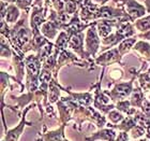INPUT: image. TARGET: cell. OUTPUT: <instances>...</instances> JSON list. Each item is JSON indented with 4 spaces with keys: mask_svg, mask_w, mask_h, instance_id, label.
I'll list each match as a JSON object with an SVG mask.
<instances>
[{
    "mask_svg": "<svg viewBox=\"0 0 150 141\" xmlns=\"http://www.w3.org/2000/svg\"><path fill=\"white\" fill-rule=\"evenodd\" d=\"M146 99V95L145 93L143 92V89L141 88L139 85H136L132 92L131 96L129 97V100L131 102L132 107L133 108H136V109H141L142 108V104L144 102V100Z\"/></svg>",
    "mask_w": 150,
    "mask_h": 141,
    "instance_id": "19",
    "label": "cell"
},
{
    "mask_svg": "<svg viewBox=\"0 0 150 141\" xmlns=\"http://www.w3.org/2000/svg\"><path fill=\"white\" fill-rule=\"evenodd\" d=\"M35 141H42V140H41L40 138H38V139H37V140H35Z\"/></svg>",
    "mask_w": 150,
    "mask_h": 141,
    "instance_id": "45",
    "label": "cell"
},
{
    "mask_svg": "<svg viewBox=\"0 0 150 141\" xmlns=\"http://www.w3.org/2000/svg\"><path fill=\"white\" fill-rule=\"evenodd\" d=\"M13 51L11 44H10L9 40L4 38L3 36H1V43H0V55H1V58H10V57L13 56Z\"/></svg>",
    "mask_w": 150,
    "mask_h": 141,
    "instance_id": "26",
    "label": "cell"
},
{
    "mask_svg": "<svg viewBox=\"0 0 150 141\" xmlns=\"http://www.w3.org/2000/svg\"><path fill=\"white\" fill-rule=\"evenodd\" d=\"M26 56H22L17 54L16 52L13 53L12 56V67L15 72V75L13 77V80L15 82H17L22 89H24L25 85L23 84V80H24V75H25V71H26V62H25Z\"/></svg>",
    "mask_w": 150,
    "mask_h": 141,
    "instance_id": "12",
    "label": "cell"
},
{
    "mask_svg": "<svg viewBox=\"0 0 150 141\" xmlns=\"http://www.w3.org/2000/svg\"><path fill=\"white\" fill-rule=\"evenodd\" d=\"M60 88L61 91H64L66 93L69 94V96L73 98V100H75L79 106L81 107H86V108H89L93 104V97H92V94L91 92H85V93H75V92L71 91V87H63L60 85Z\"/></svg>",
    "mask_w": 150,
    "mask_h": 141,
    "instance_id": "13",
    "label": "cell"
},
{
    "mask_svg": "<svg viewBox=\"0 0 150 141\" xmlns=\"http://www.w3.org/2000/svg\"><path fill=\"white\" fill-rule=\"evenodd\" d=\"M84 32H81V34H77V35L73 36L69 41V44H68V50L72 51L73 53H75L77 56H79V58H81L83 60L89 63L92 67H94V59L91 58L85 51V47H84Z\"/></svg>",
    "mask_w": 150,
    "mask_h": 141,
    "instance_id": "7",
    "label": "cell"
},
{
    "mask_svg": "<svg viewBox=\"0 0 150 141\" xmlns=\"http://www.w3.org/2000/svg\"><path fill=\"white\" fill-rule=\"evenodd\" d=\"M81 9V4L75 1V0H68L66 4V12L68 14H70L71 16H73L76 12H78Z\"/></svg>",
    "mask_w": 150,
    "mask_h": 141,
    "instance_id": "32",
    "label": "cell"
},
{
    "mask_svg": "<svg viewBox=\"0 0 150 141\" xmlns=\"http://www.w3.org/2000/svg\"><path fill=\"white\" fill-rule=\"evenodd\" d=\"M116 109L118 110V111H120L121 113H123V114H127L128 116H133L136 113V111L138 110L136 108L132 107L131 102H130L129 99L116 102Z\"/></svg>",
    "mask_w": 150,
    "mask_h": 141,
    "instance_id": "23",
    "label": "cell"
},
{
    "mask_svg": "<svg viewBox=\"0 0 150 141\" xmlns=\"http://www.w3.org/2000/svg\"><path fill=\"white\" fill-rule=\"evenodd\" d=\"M101 45V38L98 34L97 30V21L92 22L91 26L86 30V36H85V51L86 53L96 59L97 54L100 50Z\"/></svg>",
    "mask_w": 150,
    "mask_h": 141,
    "instance_id": "5",
    "label": "cell"
},
{
    "mask_svg": "<svg viewBox=\"0 0 150 141\" xmlns=\"http://www.w3.org/2000/svg\"><path fill=\"white\" fill-rule=\"evenodd\" d=\"M50 12V8L46 6H33L31 9L29 25L32 31L40 30L41 26L47 21V16Z\"/></svg>",
    "mask_w": 150,
    "mask_h": 141,
    "instance_id": "10",
    "label": "cell"
},
{
    "mask_svg": "<svg viewBox=\"0 0 150 141\" xmlns=\"http://www.w3.org/2000/svg\"><path fill=\"white\" fill-rule=\"evenodd\" d=\"M13 77L10 75L8 72L6 71H1V100H4V93L8 88H11L12 89V86L10 85V79H12Z\"/></svg>",
    "mask_w": 150,
    "mask_h": 141,
    "instance_id": "31",
    "label": "cell"
},
{
    "mask_svg": "<svg viewBox=\"0 0 150 141\" xmlns=\"http://www.w3.org/2000/svg\"><path fill=\"white\" fill-rule=\"evenodd\" d=\"M110 77L112 81L117 83V81H120L122 77H123V71L121 69H119V68H114V69L110 70Z\"/></svg>",
    "mask_w": 150,
    "mask_h": 141,
    "instance_id": "35",
    "label": "cell"
},
{
    "mask_svg": "<svg viewBox=\"0 0 150 141\" xmlns=\"http://www.w3.org/2000/svg\"><path fill=\"white\" fill-rule=\"evenodd\" d=\"M133 119H134L136 125L141 126L143 128L147 129L150 126V119L148 116L145 115L142 110H137L136 111V113L133 115Z\"/></svg>",
    "mask_w": 150,
    "mask_h": 141,
    "instance_id": "29",
    "label": "cell"
},
{
    "mask_svg": "<svg viewBox=\"0 0 150 141\" xmlns=\"http://www.w3.org/2000/svg\"><path fill=\"white\" fill-rule=\"evenodd\" d=\"M106 117H107V121H108L110 123H112V124H114V125H117V124H119V123L122 122V121L125 120V116L123 113H121L117 109H114L107 114Z\"/></svg>",
    "mask_w": 150,
    "mask_h": 141,
    "instance_id": "30",
    "label": "cell"
},
{
    "mask_svg": "<svg viewBox=\"0 0 150 141\" xmlns=\"http://www.w3.org/2000/svg\"><path fill=\"white\" fill-rule=\"evenodd\" d=\"M137 38H141L143 40H148L150 41V30L147 32H144V34H139V35H136Z\"/></svg>",
    "mask_w": 150,
    "mask_h": 141,
    "instance_id": "40",
    "label": "cell"
},
{
    "mask_svg": "<svg viewBox=\"0 0 150 141\" xmlns=\"http://www.w3.org/2000/svg\"><path fill=\"white\" fill-rule=\"evenodd\" d=\"M134 141H150V139H148V138H141V139H138V140H134Z\"/></svg>",
    "mask_w": 150,
    "mask_h": 141,
    "instance_id": "43",
    "label": "cell"
},
{
    "mask_svg": "<svg viewBox=\"0 0 150 141\" xmlns=\"http://www.w3.org/2000/svg\"><path fill=\"white\" fill-rule=\"evenodd\" d=\"M10 35H11V27L6 21H1V36L9 40Z\"/></svg>",
    "mask_w": 150,
    "mask_h": 141,
    "instance_id": "36",
    "label": "cell"
},
{
    "mask_svg": "<svg viewBox=\"0 0 150 141\" xmlns=\"http://www.w3.org/2000/svg\"><path fill=\"white\" fill-rule=\"evenodd\" d=\"M117 132L116 129L108 128V127H105V128H101L99 129L98 132H93L91 136L89 137H86L85 140L86 141H98V140H102V141H115L117 138Z\"/></svg>",
    "mask_w": 150,
    "mask_h": 141,
    "instance_id": "16",
    "label": "cell"
},
{
    "mask_svg": "<svg viewBox=\"0 0 150 141\" xmlns=\"http://www.w3.org/2000/svg\"><path fill=\"white\" fill-rule=\"evenodd\" d=\"M104 71H105V67H103L102 77H101L100 81H98L92 86V89H93V104L92 106L98 111H100L102 114L107 115L112 110L116 109V104L112 102V99L107 96V94L105 92L101 89V81H102V78H103Z\"/></svg>",
    "mask_w": 150,
    "mask_h": 141,
    "instance_id": "2",
    "label": "cell"
},
{
    "mask_svg": "<svg viewBox=\"0 0 150 141\" xmlns=\"http://www.w3.org/2000/svg\"><path fill=\"white\" fill-rule=\"evenodd\" d=\"M130 134V137L132 139H134V140H138V139L141 138H144V136H146L147 132H146V129L141 127V126L136 125L134 128L132 129L131 132H129Z\"/></svg>",
    "mask_w": 150,
    "mask_h": 141,
    "instance_id": "33",
    "label": "cell"
},
{
    "mask_svg": "<svg viewBox=\"0 0 150 141\" xmlns=\"http://www.w3.org/2000/svg\"><path fill=\"white\" fill-rule=\"evenodd\" d=\"M138 85L141 86L145 94H147L150 92V67L147 71H142L137 75Z\"/></svg>",
    "mask_w": 150,
    "mask_h": 141,
    "instance_id": "24",
    "label": "cell"
},
{
    "mask_svg": "<svg viewBox=\"0 0 150 141\" xmlns=\"http://www.w3.org/2000/svg\"><path fill=\"white\" fill-rule=\"evenodd\" d=\"M136 36H134V37H131V38H127V39H125L123 41H121L120 43L118 44V51L119 53H120V55H121L122 57L125 56V55H127L128 53H130L132 50H133V47L135 45V43L137 42V39H136Z\"/></svg>",
    "mask_w": 150,
    "mask_h": 141,
    "instance_id": "22",
    "label": "cell"
},
{
    "mask_svg": "<svg viewBox=\"0 0 150 141\" xmlns=\"http://www.w3.org/2000/svg\"><path fill=\"white\" fill-rule=\"evenodd\" d=\"M54 51H55V43H53V42L50 41V42H48L46 45H44V47L38 52L37 55H38V57H39L40 62L42 63V65H43L44 62L54 53Z\"/></svg>",
    "mask_w": 150,
    "mask_h": 141,
    "instance_id": "25",
    "label": "cell"
},
{
    "mask_svg": "<svg viewBox=\"0 0 150 141\" xmlns=\"http://www.w3.org/2000/svg\"><path fill=\"white\" fill-rule=\"evenodd\" d=\"M133 24H134L135 29L138 30V31H141L142 34L149 31L150 30V15L148 14V15L144 16V17L137 19V21H135Z\"/></svg>",
    "mask_w": 150,
    "mask_h": 141,
    "instance_id": "28",
    "label": "cell"
},
{
    "mask_svg": "<svg viewBox=\"0 0 150 141\" xmlns=\"http://www.w3.org/2000/svg\"><path fill=\"white\" fill-rule=\"evenodd\" d=\"M118 2L125 10V12L132 19L133 23L147 14V9L145 4L139 3L137 0H118Z\"/></svg>",
    "mask_w": 150,
    "mask_h": 141,
    "instance_id": "9",
    "label": "cell"
},
{
    "mask_svg": "<svg viewBox=\"0 0 150 141\" xmlns=\"http://www.w3.org/2000/svg\"><path fill=\"white\" fill-rule=\"evenodd\" d=\"M141 110L143 111V113H144L145 115L148 116L150 119V100L149 99H145L144 102H143V104H142V108Z\"/></svg>",
    "mask_w": 150,
    "mask_h": 141,
    "instance_id": "37",
    "label": "cell"
},
{
    "mask_svg": "<svg viewBox=\"0 0 150 141\" xmlns=\"http://www.w3.org/2000/svg\"><path fill=\"white\" fill-rule=\"evenodd\" d=\"M70 38L68 37L67 32L64 30L60 31V34L58 35L57 39L55 40V49L58 51H63V50H68V44H69Z\"/></svg>",
    "mask_w": 150,
    "mask_h": 141,
    "instance_id": "27",
    "label": "cell"
},
{
    "mask_svg": "<svg viewBox=\"0 0 150 141\" xmlns=\"http://www.w3.org/2000/svg\"><path fill=\"white\" fill-rule=\"evenodd\" d=\"M1 1L9 3V4H13V3H16V1H17V0H1Z\"/></svg>",
    "mask_w": 150,
    "mask_h": 141,
    "instance_id": "42",
    "label": "cell"
},
{
    "mask_svg": "<svg viewBox=\"0 0 150 141\" xmlns=\"http://www.w3.org/2000/svg\"><path fill=\"white\" fill-rule=\"evenodd\" d=\"M26 62V74L32 77H39L42 70V63L40 62L37 54L30 53L25 58Z\"/></svg>",
    "mask_w": 150,
    "mask_h": 141,
    "instance_id": "15",
    "label": "cell"
},
{
    "mask_svg": "<svg viewBox=\"0 0 150 141\" xmlns=\"http://www.w3.org/2000/svg\"><path fill=\"white\" fill-rule=\"evenodd\" d=\"M98 6H105L108 1H114V3H118V0H92Z\"/></svg>",
    "mask_w": 150,
    "mask_h": 141,
    "instance_id": "39",
    "label": "cell"
},
{
    "mask_svg": "<svg viewBox=\"0 0 150 141\" xmlns=\"http://www.w3.org/2000/svg\"><path fill=\"white\" fill-rule=\"evenodd\" d=\"M40 30H41V32H42V35L45 38H47L50 41L54 40V39L56 40L58 35L60 34V31H62L61 27H60L57 23L48 21V19L44 23L43 25L41 26Z\"/></svg>",
    "mask_w": 150,
    "mask_h": 141,
    "instance_id": "17",
    "label": "cell"
},
{
    "mask_svg": "<svg viewBox=\"0 0 150 141\" xmlns=\"http://www.w3.org/2000/svg\"><path fill=\"white\" fill-rule=\"evenodd\" d=\"M15 4L24 12L29 13L32 8V4H33V0H17Z\"/></svg>",
    "mask_w": 150,
    "mask_h": 141,
    "instance_id": "34",
    "label": "cell"
},
{
    "mask_svg": "<svg viewBox=\"0 0 150 141\" xmlns=\"http://www.w3.org/2000/svg\"><path fill=\"white\" fill-rule=\"evenodd\" d=\"M122 56L120 55L117 47H112L110 50L105 51L103 53H101L97 58L94 59V64L98 66L106 67L112 65V64H119L122 65Z\"/></svg>",
    "mask_w": 150,
    "mask_h": 141,
    "instance_id": "11",
    "label": "cell"
},
{
    "mask_svg": "<svg viewBox=\"0 0 150 141\" xmlns=\"http://www.w3.org/2000/svg\"><path fill=\"white\" fill-rule=\"evenodd\" d=\"M21 9L16 6L15 3L13 4H9L8 6V9H6V21L8 24H14L15 25L16 23L18 22L19 19H21Z\"/></svg>",
    "mask_w": 150,
    "mask_h": 141,
    "instance_id": "21",
    "label": "cell"
},
{
    "mask_svg": "<svg viewBox=\"0 0 150 141\" xmlns=\"http://www.w3.org/2000/svg\"><path fill=\"white\" fill-rule=\"evenodd\" d=\"M57 109L59 113V125H68L71 121H73V114L75 109L78 107V104L71 96L61 97L60 100L57 102Z\"/></svg>",
    "mask_w": 150,
    "mask_h": 141,
    "instance_id": "4",
    "label": "cell"
},
{
    "mask_svg": "<svg viewBox=\"0 0 150 141\" xmlns=\"http://www.w3.org/2000/svg\"><path fill=\"white\" fill-rule=\"evenodd\" d=\"M129 140H130V135H129V132H119L115 141H129Z\"/></svg>",
    "mask_w": 150,
    "mask_h": 141,
    "instance_id": "38",
    "label": "cell"
},
{
    "mask_svg": "<svg viewBox=\"0 0 150 141\" xmlns=\"http://www.w3.org/2000/svg\"><path fill=\"white\" fill-rule=\"evenodd\" d=\"M68 125H59V127L54 130H47L46 125L43 126L42 132L39 134V138L42 141H61L66 138L64 130Z\"/></svg>",
    "mask_w": 150,
    "mask_h": 141,
    "instance_id": "14",
    "label": "cell"
},
{
    "mask_svg": "<svg viewBox=\"0 0 150 141\" xmlns=\"http://www.w3.org/2000/svg\"><path fill=\"white\" fill-rule=\"evenodd\" d=\"M35 106H38V104H35V102H33V104L26 107L22 116H21V121H19V123L17 124V126H15L14 128L9 129L8 132H6L4 137H3V140L4 141H18L19 138H21V136L23 135V132L25 130L26 126L35 125V122H28V121H27V119H26L27 116L26 115H27V113L31 109H33Z\"/></svg>",
    "mask_w": 150,
    "mask_h": 141,
    "instance_id": "6",
    "label": "cell"
},
{
    "mask_svg": "<svg viewBox=\"0 0 150 141\" xmlns=\"http://www.w3.org/2000/svg\"><path fill=\"white\" fill-rule=\"evenodd\" d=\"M60 93H61V88L60 84L58 83L56 79H54L50 83V89H48V102L50 104H57L60 100Z\"/></svg>",
    "mask_w": 150,
    "mask_h": 141,
    "instance_id": "20",
    "label": "cell"
},
{
    "mask_svg": "<svg viewBox=\"0 0 150 141\" xmlns=\"http://www.w3.org/2000/svg\"><path fill=\"white\" fill-rule=\"evenodd\" d=\"M137 54V57L142 58V62L150 63V43L146 40L137 41L133 47V50Z\"/></svg>",
    "mask_w": 150,
    "mask_h": 141,
    "instance_id": "18",
    "label": "cell"
},
{
    "mask_svg": "<svg viewBox=\"0 0 150 141\" xmlns=\"http://www.w3.org/2000/svg\"><path fill=\"white\" fill-rule=\"evenodd\" d=\"M120 17H127L132 21V19L128 15L123 8L115 6L114 4H105V6H100L99 10L96 13V19H120ZM133 22V21H132Z\"/></svg>",
    "mask_w": 150,
    "mask_h": 141,
    "instance_id": "8",
    "label": "cell"
},
{
    "mask_svg": "<svg viewBox=\"0 0 150 141\" xmlns=\"http://www.w3.org/2000/svg\"><path fill=\"white\" fill-rule=\"evenodd\" d=\"M145 6L147 9V13L150 15V0H145Z\"/></svg>",
    "mask_w": 150,
    "mask_h": 141,
    "instance_id": "41",
    "label": "cell"
},
{
    "mask_svg": "<svg viewBox=\"0 0 150 141\" xmlns=\"http://www.w3.org/2000/svg\"><path fill=\"white\" fill-rule=\"evenodd\" d=\"M28 14L29 13L24 12L18 22L11 27V35L9 38L13 51L22 56H26L23 53V50L32 39V30L29 27L30 25H28Z\"/></svg>",
    "mask_w": 150,
    "mask_h": 141,
    "instance_id": "1",
    "label": "cell"
},
{
    "mask_svg": "<svg viewBox=\"0 0 150 141\" xmlns=\"http://www.w3.org/2000/svg\"><path fill=\"white\" fill-rule=\"evenodd\" d=\"M137 78V75H133L132 79L128 82H122V83H115L114 87L110 91L104 89V92L107 94V96L112 99V102H118V101L125 100L131 96L132 92L134 89V81Z\"/></svg>",
    "mask_w": 150,
    "mask_h": 141,
    "instance_id": "3",
    "label": "cell"
},
{
    "mask_svg": "<svg viewBox=\"0 0 150 141\" xmlns=\"http://www.w3.org/2000/svg\"><path fill=\"white\" fill-rule=\"evenodd\" d=\"M61 141H70V140H68V139H67V138H64V139H62V140H61Z\"/></svg>",
    "mask_w": 150,
    "mask_h": 141,
    "instance_id": "44",
    "label": "cell"
}]
</instances>
